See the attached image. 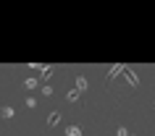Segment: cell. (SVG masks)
Returning a JSON list of instances; mask_svg holds the SVG:
<instances>
[{"label": "cell", "instance_id": "1", "mask_svg": "<svg viewBox=\"0 0 155 136\" xmlns=\"http://www.w3.org/2000/svg\"><path fill=\"white\" fill-rule=\"evenodd\" d=\"M124 71H126V65H124V63H113V65H110V71H108V76H105V81L110 84V81H113L118 73H124Z\"/></svg>", "mask_w": 155, "mask_h": 136}, {"label": "cell", "instance_id": "2", "mask_svg": "<svg viewBox=\"0 0 155 136\" xmlns=\"http://www.w3.org/2000/svg\"><path fill=\"white\" fill-rule=\"evenodd\" d=\"M13 115H16V110H13L11 105H3V107H0V118H3V120H11Z\"/></svg>", "mask_w": 155, "mask_h": 136}, {"label": "cell", "instance_id": "3", "mask_svg": "<svg viewBox=\"0 0 155 136\" xmlns=\"http://www.w3.org/2000/svg\"><path fill=\"white\" fill-rule=\"evenodd\" d=\"M124 76L129 79V84H131V87H139V79H137V73L131 71V65H126V71H124Z\"/></svg>", "mask_w": 155, "mask_h": 136}, {"label": "cell", "instance_id": "4", "mask_svg": "<svg viewBox=\"0 0 155 136\" xmlns=\"http://www.w3.org/2000/svg\"><path fill=\"white\" fill-rule=\"evenodd\" d=\"M58 123H61V112H50V115H48V128H53V126H58Z\"/></svg>", "mask_w": 155, "mask_h": 136}, {"label": "cell", "instance_id": "5", "mask_svg": "<svg viewBox=\"0 0 155 136\" xmlns=\"http://www.w3.org/2000/svg\"><path fill=\"white\" fill-rule=\"evenodd\" d=\"M50 79H53V65H45L42 68V84H48Z\"/></svg>", "mask_w": 155, "mask_h": 136}, {"label": "cell", "instance_id": "6", "mask_svg": "<svg viewBox=\"0 0 155 136\" xmlns=\"http://www.w3.org/2000/svg\"><path fill=\"white\" fill-rule=\"evenodd\" d=\"M87 87H90L87 79H84V76H76V89H79V92H87Z\"/></svg>", "mask_w": 155, "mask_h": 136}, {"label": "cell", "instance_id": "7", "mask_svg": "<svg viewBox=\"0 0 155 136\" xmlns=\"http://www.w3.org/2000/svg\"><path fill=\"white\" fill-rule=\"evenodd\" d=\"M66 136H84V134H82V128H79V126H68V128H66Z\"/></svg>", "mask_w": 155, "mask_h": 136}, {"label": "cell", "instance_id": "8", "mask_svg": "<svg viewBox=\"0 0 155 136\" xmlns=\"http://www.w3.org/2000/svg\"><path fill=\"white\" fill-rule=\"evenodd\" d=\"M24 87H26V89H37V87H40V79H26Z\"/></svg>", "mask_w": 155, "mask_h": 136}, {"label": "cell", "instance_id": "9", "mask_svg": "<svg viewBox=\"0 0 155 136\" xmlns=\"http://www.w3.org/2000/svg\"><path fill=\"white\" fill-rule=\"evenodd\" d=\"M79 94H82L79 89H71V92H68V102H76V100H79Z\"/></svg>", "mask_w": 155, "mask_h": 136}, {"label": "cell", "instance_id": "10", "mask_svg": "<svg viewBox=\"0 0 155 136\" xmlns=\"http://www.w3.org/2000/svg\"><path fill=\"white\" fill-rule=\"evenodd\" d=\"M53 94V87H50V84H42V97H50Z\"/></svg>", "mask_w": 155, "mask_h": 136}, {"label": "cell", "instance_id": "11", "mask_svg": "<svg viewBox=\"0 0 155 136\" xmlns=\"http://www.w3.org/2000/svg\"><path fill=\"white\" fill-rule=\"evenodd\" d=\"M26 107H29V110H34V107H37V100H34V97H29V100H26Z\"/></svg>", "mask_w": 155, "mask_h": 136}, {"label": "cell", "instance_id": "12", "mask_svg": "<svg viewBox=\"0 0 155 136\" xmlns=\"http://www.w3.org/2000/svg\"><path fill=\"white\" fill-rule=\"evenodd\" d=\"M116 136H129V128H124V126H121V128H118V134H116Z\"/></svg>", "mask_w": 155, "mask_h": 136}]
</instances>
